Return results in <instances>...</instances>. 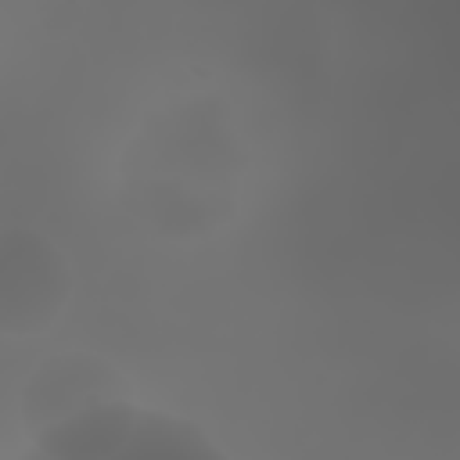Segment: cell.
<instances>
[{
    "mask_svg": "<svg viewBox=\"0 0 460 460\" xmlns=\"http://www.w3.org/2000/svg\"><path fill=\"white\" fill-rule=\"evenodd\" d=\"M68 295L72 273L58 244L36 230H0V334H43L61 320Z\"/></svg>",
    "mask_w": 460,
    "mask_h": 460,
    "instance_id": "cell-2",
    "label": "cell"
},
{
    "mask_svg": "<svg viewBox=\"0 0 460 460\" xmlns=\"http://www.w3.org/2000/svg\"><path fill=\"white\" fill-rule=\"evenodd\" d=\"M25 460H223L194 428L140 413L129 402L72 417L43 435Z\"/></svg>",
    "mask_w": 460,
    "mask_h": 460,
    "instance_id": "cell-1",
    "label": "cell"
},
{
    "mask_svg": "<svg viewBox=\"0 0 460 460\" xmlns=\"http://www.w3.org/2000/svg\"><path fill=\"white\" fill-rule=\"evenodd\" d=\"M129 402L126 377L86 352H61L36 367L22 392V413L32 435H43L72 417L93 413L101 406Z\"/></svg>",
    "mask_w": 460,
    "mask_h": 460,
    "instance_id": "cell-3",
    "label": "cell"
}]
</instances>
